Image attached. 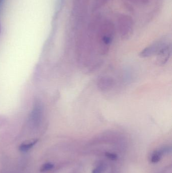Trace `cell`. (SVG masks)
Instances as JSON below:
<instances>
[{"instance_id": "cell-4", "label": "cell", "mask_w": 172, "mask_h": 173, "mask_svg": "<svg viewBox=\"0 0 172 173\" xmlns=\"http://www.w3.org/2000/svg\"><path fill=\"white\" fill-rule=\"evenodd\" d=\"M162 155L163 153L161 152V150L155 151L151 156L150 158V162L152 163H156L159 162L161 160Z\"/></svg>"}, {"instance_id": "cell-6", "label": "cell", "mask_w": 172, "mask_h": 173, "mask_svg": "<svg viewBox=\"0 0 172 173\" xmlns=\"http://www.w3.org/2000/svg\"><path fill=\"white\" fill-rule=\"evenodd\" d=\"M53 167H54V165L52 163H44L40 168V171L42 172L47 171L50 170H52Z\"/></svg>"}, {"instance_id": "cell-2", "label": "cell", "mask_w": 172, "mask_h": 173, "mask_svg": "<svg viewBox=\"0 0 172 173\" xmlns=\"http://www.w3.org/2000/svg\"><path fill=\"white\" fill-rule=\"evenodd\" d=\"M113 80L109 79L108 77H107L105 79H101L99 84H100V86L103 88V89H108L109 87H111V86H112L113 84Z\"/></svg>"}, {"instance_id": "cell-1", "label": "cell", "mask_w": 172, "mask_h": 173, "mask_svg": "<svg viewBox=\"0 0 172 173\" xmlns=\"http://www.w3.org/2000/svg\"><path fill=\"white\" fill-rule=\"evenodd\" d=\"M169 45H170L168 43H167V42H165L164 40L159 41L145 48L144 50H143L140 53V55L143 57H149L155 54H157L158 55L164 48H166V47L168 46Z\"/></svg>"}, {"instance_id": "cell-5", "label": "cell", "mask_w": 172, "mask_h": 173, "mask_svg": "<svg viewBox=\"0 0 172 173\" xmlns=\"http://www.w3.org/2000/svg\"><path fill=\"white\" fill-rule=\"evenodd\" d=\"M106 169V165L104 163H101L98 165L93 170L92 173H103Z\"/></svg>"}, {"instance_id": "cell-3", "label": "cell", "mask_w": 172, "mask_h": 173, "mask_svg": "<svg viewBox=\"0 0 172 173\" xmlns=\"http://www.w3.org/2000/svg\"><path fill=\"white\" fill-rule=\"evenodd\" d=\"M37 142V140H35L31 141V142L23 143L20 145L19 149H20V150L22 151H27V150H28L29 149L32 148L33 146L36 144Z\"/></svg>"}, {"instance_id": "cell-7", "label": "cell", "mask_w": 172, "mask_h": 173, "mask_svg": "<svg viewBox=\"0 0 172 173\" xmlns=\"http://www.w3.org/2000/svg\"><path fill=\"white\" fill-rule=\"evenodd\" d=\"M105 156L107 158H109V159L113 160H115L117 159L118 156L117 154L111 152H106L105 153Z\"/></svg>"}]
</instances>
